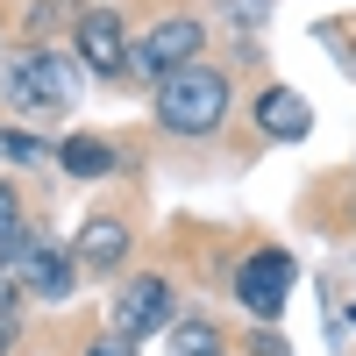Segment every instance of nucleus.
Returning <instances> with one entry per match:
<instances>
[{
	"label": "nucleus",
	"mask_w": 356,
	"mask_h": 356,
	"mask_svg": "<svg viewBox=\"0 0 356 356\" xmlns=\"http://www.w3.org/2000/svg\"><path fill=\"white\" fill-rule=\"evenodd\" d=\"M228 72L193 57V65H178L171 79H157V129L164 136H214L228 122Z\"/></svg>",
	"instance_id": "f257e3e1"
},
{
	"label": "nucleus",
	"mask_w": 356,
	"mask_h": 356,
	"mask_svg": "<svg viewBox=\"0 0 356 356\" xmlns=\"http://www.w3.org/2000/svg\"><path fill=\"white\" fill-rule=\"evenodd\" d=\"M200 50H207V22H193V15H164V22L143 29V36H129L122 72H136V79H171L178 65H193Z\"/></svg>",
	"instance_id": "f03ea898"
},
{
	"label": "nucleus",
	"mask_w": 356,
	"mask_h": 356,
	"mask_svg": "<svg viewBox=\"0 0 356 356\" xmlns=\"http://www.w3.org/2000/svg\"><path fill=\"white\" fill-rule=\"evenodd\" d=\"M8 107L43 122V114H65L72 107V65L57 50H22L8 65Z\"/></svg>",
	"instance_id": "7ed1b4c3"
},
{
	"label": "nucleus",
	"mask_w": 356,
	"mask_h": 356,
	"mask_svg": "<svg viewBox=\"0 0 356 356\" xmlns=\"http://www.w3.org/2000/svg\"><path fill=\"white\" fill-rule=\"evenodd\" d=\"M15 285L29 292V300H43V307H65L72 292H79V264H72V250H57V243H43V235H22V250H15Z\"/></svg>",
	"instance_id": "20e7f679"
},
{
	"label": "nucleus",
	"mask_w": 356,
	"mask_h": 356,
	"mask_svg": "<svg viewBox=\"0 0 356 356\" xmlns=\"http://www.w3.org/2000/svg\"><path fill=\"white\" fill-rule=\"evenodd\" d=\"M292 278H300V271H292V257H285V250H250V257H243V271H235V300H243V307L264 321V328H271V321L285 314Z\"/></svg>",
	"instance_id": "39448f33"
},
{
	"label": "nucleus",
	"mask_w": 356,
	"mask_h": 356,
	"mask_svg": "<svg viewBox=\"0 0 356 356\" xmlns=\"http://www.w3.org/2000/svg\"><path fill=\"white\" fill-rule=\"evenodd\" d=\"M72 50H79V65L93 72V79H122V57H129V29L114 8H86L72 22Z\"/></svg>",
	"instance_id": "423d86ee"
},
{
	"label": "nucleus",
	"mask_w": 356,
	"mask_h": 356,
	"mask_svg": "<svg viewBox=\"0 0 356 356\" xmlns=\"http://www.w3.org/2000/svg\"><path fill=\"white\" fill-rule=\"evenodd\" d=\"M164 321H171V278H129L122 285V300H114V335H122L129 349L143 335H164Z\"/></svg>",
	"instance_id": "0eeeda50"
},
{
	"label": "nucleus",
	"mask_w": 356,
	"mask_h": 356,
	"mask_svg": "<svg viewBox=\"0 0 356 356\" xmlns=\"http://www.w3.org/2000/svg\"><path fill=\"white\" fill-rule=\"evenodd\" d=\"M122 257H129V221L122 214H93L79 228V243H72V264L86 278H107V271H122Z\"/></svg>",
	"instance_id": "6e6552de"
},
{
	"label": "nucleus",
	"mask_w": 356,
	"mask_h": 356,
	"mask_svg": "<svg viewBox=\"0 0 356 356\" xmlns=\"http://www.w3.org/2000/svg\"><path fill=\"white\" fill-rule=\"evenodd\" d=\"M250 114H257V136H271V143H300L314 129V107H307V93H292V86H264L250 100Z\"/></svg>",
	"instance_id": "1a4fd4ad"
},
{
	"label": "nucleus",
	"mask_w": 356,
	"mask_h": 356,
	"mask_svg": "<svg viewBox=\"0 0 356 356\" xmlns=\"http://www.w3.org/2000/svg\"><path fill=\"white\" fill-rule=\"evenodd\" d=\"M164 349L171 356H228V335L207 314H186V321H164Z\"/></svg>",
	"instance_id": "9d476101"
},
{
	"label": "nucleus",
	"mask_w": 356,
	"mask_h": 356,
	"mask_svg": "<svg viewBox=\"0 0 356 356\" xmlns=\"http://www.w3.org/2000/svg\"><path fill=\"white\" fill-rule=\"evenodd\" d=\"M57 164H65L72 178H107V171H122V150L100 143V136H72L65 150H57Z\"/></svg>",
	"instance_id": "9b49d317"
},
{
	"label": "nucleus",
	"mask_w": 356,
	"mask_h": 356,
	"mask_svg": "<svg viewBox=\"0 0 356 356\" xmlns=\"http://www.w3.org/2000/svg\"><path fill=\"white\" fill-rule=\"evenodd\" d=\"M22 193L8 186V178H0V278H8V264H15V250H22Z\"/></svg>",
	"instance_id": "f8f14e48"
},
{
	"label": "nucleus",
	"mask_w": 356,
	"mask_h": 356,
	"mask_svg": "<svg viewBox=\"0 0 356 356\" xmlns=\"http://www.w3.org/2000/svg\"><path fill=\"white\" fill-rule=\"evenodd\" d=\"M221 15H228L235 29H243V43H250L257 29H264V15H271V0H221Z\"/></svg>",
	"instance_id": "ddd939ff"
},
{
	"label": "nucleus",
	"mask_w": 356,
	"mask_h": 356,
	"mask_svg": "<svg viewBox=\"0 0 356 356\" xmlns=\"http://www.w3.org/2000/svg\"><path fill=\"white\" fill-rule=\"evenodd\" d=\"M0 157H15V164H43V136H22V129H0Z\"/></svg>",
	"instance_id": "4468645a"
},
{
	"label": "nucleus",
	"mask_w": 356,
	"mask_h": 356,
	"mask_svg": "<svg viewBox=\"0 0 356 356\" xmlns=\"http://www.w3.org/2000/svg\"><path fill=\"white\" fill-rule=\"evenodd\" d=\"M250 356H285V342H278V335H264V321H257V335H250Z\"/></svg>",
	"instance_id": "2eb2a0df"
},
{
	"label": "nucleus",
	"mask_w": 356,
	"mask_h": 356,
	"mask_svg": "<svg viewBox=\"0 0 356 356\" xmlns=\"http://www.w3.org/2000/svg\"><path fill=\"white\" fill-rule=\"evenodd\" d=\"M86 356H136V349H129L122 335H100V342H93V349H86Z\"/></svg>",
	"instance_id": "dca6fc26"
},
{
	"label": "nucleus",
	"mask_w": 356,
	"mask_h": 356,
	"mask_svg": "<svg viewBox=\"0 0 356 356\" xmlns=\"http://www.w3.org/2000/svg\"><path fill=\"white\" fill-rule=\"evenodd\" d=\"M8 342H15V307H0V356H8Z\"/></svg>",
	"instance_id": "f3484780"
}]
</instances>
